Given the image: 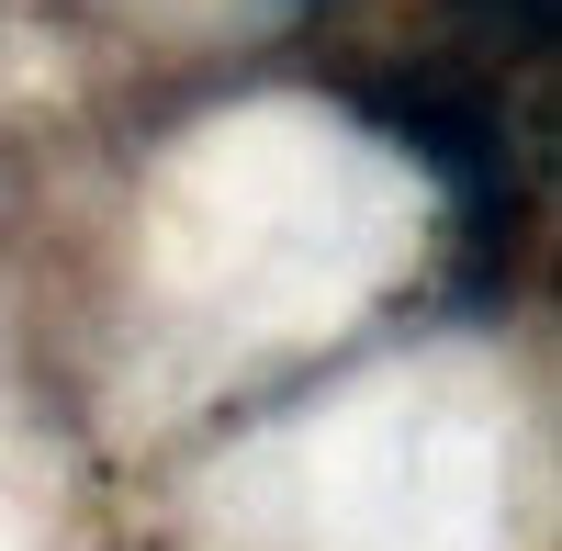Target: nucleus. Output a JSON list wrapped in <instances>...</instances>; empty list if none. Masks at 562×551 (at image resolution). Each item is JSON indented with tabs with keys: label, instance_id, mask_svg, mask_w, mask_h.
I'll list each match as a JSON object with an SVG mask.
<instances>
[{
	"label": "nucleus",
	"instance_id": "1",
	"mask_svg": "<svg viewBox=\"0 0 562 551\" xmlns=\"http://www.w3.org/2000/svg\"><path fill=\"white\" fill-rule=\"evenodd\" d=\"M360 113L383 124V135H405V147L428 158L461 203H484V192H495V169H506L495 147H506V135H495L484 102H461V90H360Z\"/></svg>",
	"mask_w": 562,
	"mask_h": 551
},
{
	"label": "nucleus",
	"instance_id": "2",
	"mask_svg": "<svg viewBox=\"0 0 562 551\" xmlns=\"http://www.w3.org/2000/svg\"><path fill=\"white\" fill-rule=\"evenodd\" d=\"M473 12H495V23H518V34H551V0H473Z\"/></svg>",
	"mask_w": 562,
	"mask_h": 551
}]
</instances>
